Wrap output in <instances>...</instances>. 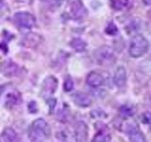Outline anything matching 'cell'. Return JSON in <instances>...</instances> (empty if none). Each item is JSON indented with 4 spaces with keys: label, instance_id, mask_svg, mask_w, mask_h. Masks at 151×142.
<instances>
[{
    "label": "cell",
    "instance_id": "obj_1",
    "mask_svg": "<svg viewBox=\"0 0 151 142\" xmlns=\"http://www.w3.org/2000/svg\"><path fill=\"white\" fill-rule=\"evenodd\" d=\"M50 135V128L42 118H38L31 124L28 135L31 142H44Z\"/></svg>",
    "mask_w": 151,
    "mask_h": 142
},
{
    "label": "cell",
    "instance_id": "obj_2",
    "mask_svg": "<svg viewBox=\"0 0 151 142\" xmlns=\"http://www.w3.org/2000/svg\"><path fill=\"white\" fill-rule=\"evenodd\" d=\"M149 44L146 38L141 34L135 35L130 42L129 55L132 58H140L144 56L148 50Z\"/></svg>",
    "mask_w": 151,
    "mask_h": 142
},
{
    "label": "cell",
    "instance_id": "obj_3",
    "mask_svg": "<svg viewBox=\"0 0 151 142\" xmlns=\"http://www.w3.org/2000/svg\"><path fill=\"white\" fill-rule=\"evenodd\" d=\"M96 58L98 64L109 65L115 62V54L111 47L104 46L99 47L96 51Z\"/></svg>",
    "mask_w": 151,
    "mask_h": 142
},
{
    "label": "cell",
    "instance_id": "obj_4",
    "mask_svg": "<svg viewBox=\"0 0 151 142\" xmlns=\"http://www.w3.org/2000/svg\"><path fill=\"white\" fill-rule=\"evenodd\" d=\"M14 21L23 28H31L35 25L36 19L31 13L27 12H19L14 14Z\"/></svg>",
    "mask_w": 151,
    "mask_h": 142
},
{
    "label": "cell",
    "instance_id": "obj_5",
    "mask_svg": "<svg viewBox=\"0 0 151 142\" xmlns=\"http://www.w3.org/2000/svg\"><path fill=\"white\" fill-rule=\"evenodd\" d=\"M0 71L5 77H13L19 73V66L12 61L6 60L0 64Z\"/></svg>",
    "mask_w": 151,
    "mask_h": 142
},
{
    "label": "cell",
    "instance_id": "obj_6",
    "mask_svg": "<svg viewBox=\"0 0 151 142\" xmlns=\"http://www.w3.org/2000/svg\"><path fill=\"white\" fill-rule=\"evenodd\" d=\"M130 142H146L145 135L141 132L139 127L135 123H130L127 130Z\"/></svg>",
    "mask_w": 151,
    "mask_h": 142
},
{
    "label": "cell",
    "instance_id": "obj_7",
    "mask_svg": "<svg viewBox=\"0 0 151 142\" xmlns=\"http://www.w3.org/2000/svg\"><path fill=\"white\" fill-rule=\"evenodd\" d=\"M88 137V128L84 122L79 121L76 125L75 139L76 142H86Z\"/></svg>",
    "mask_w": 151,
    "mask_h": 142
},
{
    "label": "cell",
    "instance_id": "obj_8",
    "mask_svg": "<svg viewBox=\"0 0 151 142\" xmlns=\"http://www.w3.org/2000/svg\"><path fill=\"white\" fill-rule=\"evenodd\" d=\"M71 14L76 19L83 18L87 15V11L83 4L79 0H75V1L71 4Z\"/></svg>",
    "mask_w": 151,
    "mask_h": 142
},
{
    "label": "cell",
    "instance_id": "obj_9",
    "mask_svg": "<svg viewBox=\"0 0 151 142\" xmlns=\"http://www.w3.org/2000/svg\"><path fill=\"white\" fill-rule=\"evenodd\" d=\"M127 71L124 66H118L113 76V82L117 87L122 88L127 83Z\"/></svg>",
    "mask_w": 151,
    "mask_h": 142
},
{
    "label": "cell",
    "instance_id": "obj_10",
    "mask_svg": "<svg viewBox=\"0 0 151 142\" xmlns=\"http://www.w3.org/2000/svg\"><path fill=\"white\" fill-rule=\"evenodd\" d=\"M42 42V36L37 33H28L23 38L21 41V45L26 47H33L36 46Z\"/></svg>",
    "mask_w": 151,
    "mask_h": 142
},
{
    "label": "cell",
    "instance_id": "obj_11",
    "mask_svg": "<svg viewBox=\"0 0 151 142\" xmlns=\"http://www.w3.org/2000/svg\"><path fill=\"white\" fill-rule=\"evenodd\" d=\"M86 82H87L88 85H90L91 87L97 88V87H100L101 85H103L104 78L100 73L93 71V72L89 73V75L87 76Z\"/></svg>",
    "mask_w": 151,
    "mask_h": 142
},
{
    "label": "cell",
    "instance_id": "obj_12",
    "mask_svg": "<svg viewBox=\"0 0 151 142\" xmlns=\"http://www.w3.org/2000/svg\"><path fill=\"white\" fill-rule=\"evenodd\" d=\"M74 101L79 107H88L92 104V99L85 93H77L74 96Z\"/></svg>",
    "mask_w": 151,
    "mask_h": 142
},
{
    "label": "cell",
    "instance_id": "obj_13",
    "mask_svg": "<svg viewBox=\"0 0 151 142\" xmlns=\"http://www.w3.org/2000/svg\"><path fill=\"white\" fill-rule=\"evenodd\" d=\"M20 101V95L16 91V90H13V91L8 92L5 96V105L8 107H12L14 106L15 104H17Z\"/></svg>",
    "mask_w": 151,
    "mask_h": 142
},
{
    "label": "cell",
    "instance_id": "obj_14",
    "mask_svg": "<svg viewBox=\"0 0 151 142\" xmlns=\"http://www.w3.org/2000/svg\"><path fill=\"white\" fill-rule=\"evenodd\" d=\"M57 87H58V80H57L53 76H49L47 77L44 82V88L45 92L49 94H53Z\"/></svg>",
    "mask_w": 151,
    "mask_h": 142
},
{
    "label": "cell",
    "instance_id": "obj_15",
    "mask_svg": "<svg viewBox=\"0 0 151 142\" xmlns=\"http://www.w3.org/2000/svg\"><path fill=\"white\" fill-rule=\"evenodd\" d=\"M70 46L78 52L84 51L87 47L86 42L83 41L82 39H80V38H74V39L70 42Z\"/></svg>",
    "mask_w": 151,
    "mask_h": 142
},
{
    "label": "cell",
    "instance_id": "obj_16",
    "mask_svg": "<svg viewBox=\"0 0 151 142\" xmlns=\"http://www.w3.org/2000/svg\"><path fill=\"white\" fill-rule=\"evenodd\" d=\"M16 133L12 128L8 127L2 132V138L4 142H14V140L16 139Z\"/></svg>",
    "mask_w": 151,
    "mask_h": 142
},
{
    "label": "cell",
    "instance_id": "obj_17",
    "mask_svg": "<svg viewBox=\"0 0 151 142\" xmlns=\"http://www.w3.org/2000/svg\"><path fill=\"white\" fill-rule=\"evenodd\" d=\"M111 135L106 131H100L93 136L92 142H110Z\"/></svg>",
    "mask_w": 151,
    "mask_h": 142
},
{
    "label": "cell",
    "instance_id": "obj_18",
    "mask_svg": "<svg viewBox=\"0 0 151 142\" xmlns=\"http://www.w3.org/2000/svg\"><path fill=\"white\" fill-rule=\"evenodd\" d=\"M129 0H111V6L116 11H122L127 7Z\"/></svg>",
    "mask_w": 151,
    "mask_h": 142
},
{
    "label": "cell",
    "instance_id": "obj_19",
    "mask_svg": "<svg viewBox=\"0 0 151 142\" xmlns=\"http://www.w3.org/2000/svg\"><path fill=\"white\" fill-rule=\"evenodd\" d=\"M119 113L123 117H130L134 115V109L129 105H123L119 109Z\"/></svg>",
    "mask_w": 151,
    "mask_h": 142
},
{
    "label": "cell",
    "instance_id": "obj_20",
    "mask_svg": "<svg viewBox=\"0 0 151 142\" xmlns=\"http://www.w3.org/2000/svg\"><path fill=\"white\" fill-rule=\"evenodd\" d=\"M105 31H106L107 34H109V35H115L116 33H117V31H118V30H117V27L115 26V24L110 23L107 26Z\"/></svg>",
    "mask_w": 151,
    "mask_h": 142
},
{
    "label": "cell",
    "instance_id": "obj_21",
    "mask_svg": "<svg viewBox=\"0 0 151 142\" xmlns=\"http://www.w3.org/2000/svg\"><path fill=\"white\" fill-rule=\"evenodd\" d=\"M63 88L65 90V92H70V91H72L73 88H74V82H73V80L71 79V78H67L65 80V82H64V85H63Z\"/></svg>",
    "mask_w": 151,
    "mask_h": 142
},
{
    "label": "cell",
    "instance_id": "obj_22",
    "mask_svg": "<svg viewBox=\"0 0 151 142\" xmlns=\"http://www.w3.org/2000/svg\"><path fill=\"white\" fill-rule=\"evenodd\" d=\"M141 120L145 124H151V114L149 112L143 113V115L141 116Z\"/></svg>",
    "mask_w": 151,
    "mask_h": 142
},
{
    "label": "cell",
    "instance_id": "obj_23",
    "mask_svg": "<svg viewBox=\"0 0 151 142\" xmlns=\"http://www.w3.org/2000/svg\"><path fill=\"white\" fill-rule=\"evenodd\" d=\"M27 109H28V111H29V113H31V114H35V113H37V111H38L37 102H36V101H30L29 103H28Z\"/></svg>",
    "mask_w": 151,
    "mask_h": 142
},
{
    "label": "cell",
    "instance_id": "obj_24",
    "mask_svg": "<svg viewBox=\"0 0 151 142\" xmlns=\"http://www.w3.org/2000/svg\"><path fill=\"white\" fill-rule=\"evenodd\" d=\"M47 104H48V106H49V111L53 112L56 105H57V99L54 98H49L47 99Z\"/></svg>",
    "mask_w": 151,
    "mask_h": 142
},
{
    "label": "cell",
    "instance_id": "obj_25",
    "mask_svg": "<svg viewBox=\"0 0 151 142\" xmlns=\"http://www.w3.org/2000/svg\"><path fill=\"white\" fill-rule=\"evenodd\" d=\"M4 8H5V3L2 1V0H0V12L4 11Z\"/></svg>",
    "mask_w": 151,
    "mask_h": 142
},
{
    "label": "cell",
    "instance_id": "obj_26",
    "mask_svg": "<svg viewBox=\"0 0 151 142\" xmlns=\"http://www.w3.org/2000/svg\"><path fill=\"white\" fill-rule=\"evenodd\" d=\"M143 2L146 6H151V0H143Z\"/></svg>",
    "mask_w": 151,
    "mask_h": 142
},
{
    "label": "cell",
    "instance_id": "obj_27",
    "mask_svg": "<svg viewBox=\"0 0 151 142\" xmlns=\"http://www.w3.org/2000/svg\"><path fill=\"white\" fill-rule=\"evenodd\" d=\"M147 14H148V17H149V18H150V19H151V11H149V12H148V13H147Z\"/></svg>",
    "mask_w": 151,
    "mask_h": 142
},
{
    "label": "cell",
    "instance_id": "obj_28",
    "mask_svg": "<svg viewBox=\"0 0 151 142\" xmlns=\"http://www.w3.org/2000/svg\"><path fill=\"white\" fill-rule=\"evenodd\" d=\"M0 142H1V141H0Z\"/></svg>",
    "mask_w": 151,
    "mask_h": 142
}]
</instances>
